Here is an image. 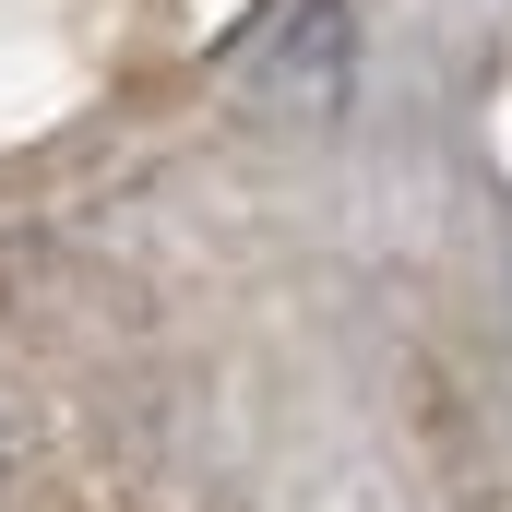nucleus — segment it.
Listing matches in <instances>:
<instances>
[{"instance_id":"f257e3e1","label":"nucleus","mask_w":512,"mask_h":512,"mask_svg":"<svg viewBox=\"0 0 512 512\" xmlns=\"http://www.w3.org/2000/svg\"><path fill=\"white\" fill-rule=\"evenodd\" d=\"M251 96L286 120H322L346 96V0H274L251 24Z\"/></svg>"}]
</instances>
